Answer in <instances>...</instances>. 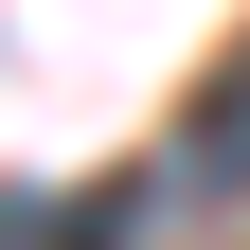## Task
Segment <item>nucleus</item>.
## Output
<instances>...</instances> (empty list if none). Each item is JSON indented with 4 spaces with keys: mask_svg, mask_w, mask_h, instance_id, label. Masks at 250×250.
<instances>
[{
    "mask_svg": "<svg viewBox=\"0 0 250 250\" xmlns=\"http://www.w3.org/2000/svg\"><path fill=\"white\" fill-rule=\"evenodd\" d=\"M143 197H161V179H89V197H36V214H0V250H143Z\"/></svg>",
    "mask_w": 250,
    "mask_h": 250,
    "instance_id": "obj_1",
    "label": "nucleus"
},
{
    "mask_svg": "<svg viewBox=\"0 0 250 250\" xmlns=\"http://www.w3.org/2000/svg\"><path fill=\"white\" fill-rule=\"evenodd\" d=\"M161 197H250V54L214 72V107L179 125V161H161Z\"/></svg>",
    "mask_w": 250,
    "mask_h": 250,
    "instance_id": "obj_2",
    "label": "nucleus"
}]
</instances>
